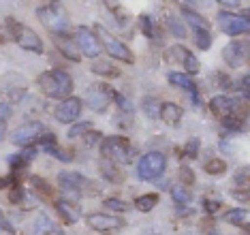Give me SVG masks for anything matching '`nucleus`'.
Here are the masks:
<instances>
[{"label": "nucleus", "instance_id": "1", "mask_svg": "<svg viewBox=\"0 0 250 235\" xmlns=\"http://www.w3.org/2000/svg\"><path fill=\"white\" fill-rule=\"evenodd\" d=\"M37 84L45 96H49V99H60V101L71 96L73 88H75L73 77L66 71H62V68H49V71L41 73Z\"/></svg>", "mask_w": 250, "mask_h": 235}, {"label": "nucleus", "instance_id": "2", "mask_svg": "<svg viewBox=\"0 0 250 235\" xmlns=\"http://www.w3.org/2000/svg\"><path fill=\"white\" fill-rule=\"evenodd\" d=\"M37 20L52 34H69V30H71V17L60 0H52V2L39 7Z\"/></svg>", "mask_w": 250, "mask_h": 235}, {"label": "nucleus", "instance_id": "3", "mask_svg": "<svg viewBox=\"0 0 250 235\" xmlns=\"http://www.w3.org/2000/svg\"><path fill=\"white\" fill-rule=\"evenodd\" d=\"M101 154H103V158L111 160L116 165H130L135 160L133 143L122 135L103 137V141H101Z\"/></svg>", "mask_w": 250, "mask_h": 235}, {"label": "nucleus", "instance_id": "4", "mask_svg": "<svg viewBox=\"0 0 250 235\" xmlns=\"http://www.w3.org/2000/svg\"><path fill=\"white\" fill-rule=\"evenodd\" d=\"M4 28H7V34L20 45L21 49L32 51V54H43L45 51L41 37H39L32 28L24 26L21 21L13 20V17H7V20H4Z\"/></svg>", "mask_w": 250, "mask_h": 235}, {"label": "nucleus", "instance_id": "5", "mask_svg": "<svg viewBox=\"0 0 250 235\" xmlns=\"http://www.w3.org/2000/svg\"><path fill=\"white\" fill-rule=\"evenodd\" d=\"M96 37H99V41H101V45H103V49L111 56L113 60L124 62V64H133V62H135V54L130 51L128 45L122 43V41H118L116 37H111V34L107 32L103 26H96Z\"/></svg>", "mask_w": 250, "mask_h": 235}, {"label": "nucleus", "instance_id": "6", "mask_svg": "<svg viewBox=\"0 0 250 235\" xmlns=\"http://www.w3.org/2000/svg\"><path fill=\"white\" fill-rule=\"evenodd\" d=\"M218 26L220 32L227 37H242L250 30V11H242V13H229V11H220L218 13Z\"/></svg>", "mask_w": 250, "mask_h": 235}, {"label": "nucleus", "instance_id": "7", "mask_svg": "<svg viewBox=\"0 0 250 235\" xmlns=\"http://www.w3.org/2000/svg\"><path fill=\"white\" fill-rule=\"evenodd\" d=\"M165 167H167V156L163 152H147L137 163V175L144 182H152L165 173Z\"/></svg>", "mask_w": 250, "mask_h": 235}, {"label": "nucleus", "instance_id": "8", "mask_svg": "<svg viewBox=\"0 0 250 235\" xmlns=\"http://www.w3.org/2000/svg\"><path fill=\"white\" fill-rule=\"evenodd\" d=\"M73 41H75L79 54L86 56V58L96 60L101 56V51H103V45H101L96 32L92 30V28H88V26H79L75 30V39H73Z\"/></svg>", "mask_w": 250, "mask_h": 235}, {"label": "nucleus", "instance_id": "9", "mask_svg": "<svg viewBox=\"0 0 250 235\" xmlns=\"http://www.w3.org/2000/svg\"><path fill=\"white\" fill-rule=\"evenodd\" d=\"M111 94H113V88L109 84H94L90 85V88L86 90V94H83V101L86 105L90 107L92 111H105L107 107H109L111 103Z\"/></svg>", "mask_w": 250, "mask_h": 235}, {"label": "nucleus", "instance_id": "10", "mask_svg": "<svg viewBox=\"0 0 250 235\" xmlns=\"http://www.w3.org/2000/svg\"><path fill=\"white\" fill-rule=\"evenodd\" d=\"M165 60H171V62L182 64L188 75H197V73L201 71V66H199L201 62H199V58L188 47H184V45H171V47L167 49V54H165Z\"/></svg>", "mask_w": 250, "mask_h": 235}, {"label": "nucleus", "instance_id": "11", "mask_svg": "<svg viewBox=\"0 0 250 235\" xmlns=\"http://www.w3.org/2000/svg\"><path fill=\"white\" fill-rule=\"evenodd\" d=\"M250 58V51H248V43L240 41V39H233L223 47V60L225 64H229L231 68H240L246 66Z\"/></svg>", "mask_w": 250, "mask_h": 235}, {"label": "nucleus", "instance_id": "12", "mask_svg": "<svg viewBox=\"0 0 250 235\" xmlns=\"http://www.w3.org/2000/svg\"><path fill=\"white\" fill-rule=\"evenodd\" d=\"M242 99H233V96H227V94H218L214 99H209V111L214 113L218 120H223L225 116H231V113H244L246 116V109L242 107Z\"/></svg>", "mask_w": 250, "mask_h": 235}, {"label": "nucleus", "instance_id": "13", "mask_svg": "<svg viewBox=\"0 0 250 235\" xmlns=\"http://www.w3.org/2000/svg\"><path fill=\"white\" fill-rule=\"evenodd\" d=\"M82 107H83V103L79 96H66V99H62L58 105H56V109H54V116L56 120H58L60 124H73V122H77L79 116H82Z\"/></svg>", "mask_w": 250, "mask_h": 235}, {"label": "nucleus", "instance_id": "14", "mask_svg": "<svg viewBox=\"0 0 250 235\" xmlns=\"http://www.w3.org/2000/svg\"><path fill=\"white\" fill-rule=\"evenodd\" d=\"M58 184H60L62 191L66 192V199L75 201V199L82 197V192H83V188H86L88 180L82 173H77V171H60L58 173Z\"/></svg>", "mask_w": 250, "mask_h": 235}, {"label": "nucleus", "instance_id": "15", "mask_svg": "<svg viewBox=\"0 0 250 235\" xmlns=\"http://www.w3.org/2000/svg\"><path fill=\"white\" fill-rule=\"evenodd\" d=\"M86 225L96 233H113L124 227V220L120 216L113 214H101V212H92L86 216Z\"/></svg>", "mask_w": 250, "mask_h": 235}, {"label": "nucleus", "instance_id": "16", "mask_svg": "<svg viewBox=\"0 0 250 235\" xmlns=\"http://www.w3.org/2000/svg\"><path fill=\"white\" fill-rule=\"evenodd\" d=\"M43 130H45V126L41 122H26V124H21V126L15 128L13 143L15 146H21V148L35 146V143L39 141V137L43 135Z\"/></svg>", "mask_w": 250, "mask_h": 235}, {"label": "nucleus", "instance_id": "17", "mask_svg": "<svg viewBox=\"0 0 250 235\" xmlns=\"http://www.w3.org/2000/svg\"><path fill=\"white\" fill-rule=\"evenodd\" d=\"M167 82L171 84L173 88H180V90H184V92H188L192 105H199V88H197V84L192 82L188 75H186V73H175V71H171L167 75Z\"/></svg>", "mask_w": 250, "mask_h": 235}, {"label": "nucleus", "instance_id": "18", "mask_svg": "<svg viewBox=\"0 0 250 235\" xmlns=\"http://www.w3.org/2000/svg\"><path fill=\"white\" fill-rule=\"evenodd\" d=\"M54 208L58 212V216L62 218L64 225H75V222L82 218V212H79V205L75 201H71V199H58V201H54Z\"/></svg>", "mask_w": 250, "mask_h": 235}, {"label": "nucleus", "instance_id": "19", "mask_svg": "<svg viewBox=\"0 0 250 235\" xmlns=\"http://www.w3.org/2000/svg\"><path fill=\"white\" fill-rule=\"evenodd\" d=\"M52 39H54V45L58 47V51L64 56L66 60H71V62L82 60V54H79L75 41H73L69 34H52Z\"/></svg>", "mask_w": 250, "mask_h": 235}, {"label": "nucleus", "instance_id": "20", "mask_svg": "<svg viewBox=\"0 0 250 235\" xmlns=\"http://www.w3.org/2000/svg\"><path fill=\"white\" fill-rule=\"evenodd\" d=\"M182 116H184V109L175 103H161V109H158V118L163 120L165 124L175 126L182 122Z\"/></svg>", "mask_w": 250, "mask_h": 235}, {"label": "nucleus", "instance_id": "21", "mask_svg": "<svg viewBox=\"0 0 250 235\" xmlns=\"http://www.w3.org/2000/svg\"><path fill=\"white\" fill-rule=\"evenodd\" d=\"M139 28L146 39H150L154 43H163V30L158 28V24L150 15H139Z\"/></svg>", "mask_w": 250, "mask_h": 235}, {"label": "nucleus", "instance_id": "22", "mask_svg": "<svg viewBox=\"0 0 250 235\" xmlns=\"http://www.w3.org/2000/svg\"><path fill=\"white\" fill-rule=\"evenodd\" d=\"M220 124H223V128L227 133L240 135L246 130V116H244V113H231V116H225L220 120Z\"/></svg>", "mask_w": 250, "mask_h": 235}, {"label": "nucleus", "instance_id": "23", "mask_svg": "<svg viewBox=\"0 0 250 235\" xmlns=\"http://www.w3.org/2000/svg\"><path fill=\"white\" fill-rule=\"evenodd\" d=\"M99 169H101V175H103L107 182H111V184H120V182H124V173L120 171V167H118L116 163H111V160L101 158Z\"/></svg>", "mask_w": 250, "mask_h": 235}, {"label": "nucleus", "instance_id": "24", "mask_svg": "<svg viewBox=\"0 0 250 235\" xmlns=\"http://www.w3.org/2000/svg\"><path fill=\"white\" fill-rule=\"evenodd\" d=\"M182 17L186 20V24H188L192 30H197V28H201V30H212V26H209V21L203 17L201 13H197L195 9H188V7H182Z\"/></svg>", "mask_w": 250, "mask_h": 235}, {"label": "nucleus", "instance_id": "25", "mask_svg": "<svg viewBox=\"0 0 250 235\" xmlns=\"http://www.w3.org/2000/svg\"><path fill=\"white\" fill-rule=\"evenodd\" d=\"M223 220L229 222L233 227H240V229H248V210L244 208H233L227 210L223 214Z\"/></svg>", "mask_w": 250, "mask_h": 235}, {"label": "nucleus", "instance_id": "26", "mask_svg": "<svg viewBox=\"0 0 250 235\" xmlns=\"http://www.w3.org/2000/svg\"><path fill=\"white\" fill-rule=\"evenodd\" d=\"M165 24H167V28H169V32L173 34V37H178V39H186L188 37V28H186V24L180 20L175 13H165Z\"/></svg>", "mask_w": 250, "mask_h": 235}, {"label": "nucleus", "instance_id": "27", "mask_svg": "<svg viewBox=\"0 0 250 235\" xmlns=\"http://www.w3.org/2000/svg\"><path fill=\"white\" fill-rule=\"evenodd\" d=\"M90 71L94 73V75L99 77H107V79H113V77H120V68L116 64H111V62L107 60H96L92 66H90Z\"/></svg>", "mask_w": 250, "mask_h": 235}, {"label": "nucleus", "instance_id": "28", "mask_svg": "<svg viewBox=\"0 0 250 235\" xmlns=\"http://www.w3.org/2000/svg\"><path fill=\"white\" fill-rule=\"evenodd\" d=\"M158 201H161V197H158V192H146L141 194V197L135 199V210L137 212H152L158 205Z\"/></svg>", "mask_w": 250, "mask_h": 235}, {"label": "nucleus", "instance_id": "29", "mask_svg": "<svg viewBox=\"0 0 250 235\" xmlns=\"http://www.w3.org/2000/svg\"><path fill=\"white\" fill-rule=\"evenodd\" d=\"M32 233L35 235H49V233H58V229H56L52 218H47V216H39V218L35 220V227H32Z\"/></svg>", "mask_w": 250, "mask_h": 235}, {"label": "nucleus", "instance_id": "30", "mask_svg": "<svg viewBox=\"0 0 250 235\" xmlns=\"http://www.w3.org/2000/svg\"><path fill=\"white\" fill-rule=\"evenodd\" d=\"M43 152H47V154H52L54 158H58V160H62V163H71L73 160V154L71 150H62V148L58 146V143H52V146H45V148H41Z\"/></svg>", "mask_w": 250, "mask_h": 235}, {"label": "nucleus", "instance_id": "31", "mask_svg": "<svg viewBox=\"0 0 250 235\" xmlns=\"http://www.w3.org/2000/svg\"><path fill=\"white\" fill-rule=\"evenodd\" d=\"M192 39H195V45L201 51H208L209 47H212V34H209V30L197 28V30H192Z\"/></svg>", "mask_w": 250, "mask_h": 235}, {"label": "nucleus", "instance_id": "32", "mask_svg": "<svg viewBox=\"0 0 250 235\" xmlns=\"http://www.w3.org/2000/svg\"><path fill=\"white\" fill-rule=\"evenodd\" d=\"M103 205L109 212H116V214H124V212L130 210V203L122 201V199H116V197H107L105 201H103Z\"/></svg>", "mask_w": 250, "mask_h": 235}, {"label": "nucleus", "instance_id": "33", "mask_svg": "<svg viewBox=\"0 0 250 235\" xmlns=\"http://www.w3.org/2000/svg\"><path fill=\"white\" fill-rule=\"evenodd\" d=\"M171 199L178 205H188L192 201V194L186 191V186H173L171 188Z\"/></svg>", "mask_w": 250, "mask_h": 235}, {"label": "nucleus", "instance_id": "34", "mask_svg": "<svg viewBox=\"0 0 250 235\" xmlns=\"http://www.w3.org/2000/svg\"><path fill=\"white\" fill-rule=\"evenodd\" d=\"M203 169H206V173H209V175H223V173H227V163L223 158H212V160H208Z\"/></svg>", "mask_w": 250, "mask_h": 235}, {"label": "nucleus", "instance_id": "35", "mask_svg": "<svg viewBox=\"0 0 250 235\" xmlns=\"http://www.w3.org/2000/svg\"><path fill=\"white\" fill-rule=\"evenodd\" d=\"M30 184H32V188L41 194V197H45V199H49L52 197V188H49V184L43 180V177H39V175H32L30 177Z\"/></svg>", "mask_w": 250, "mask_h": 235}, {"label": "nucleus", "instance_id": "36", "mask_svg": "<svg viewBox=\"0 0 250 235\" xmlns=\"http://www.w3.org/2000/svg\"><path fill=\"white\" fill-rule=\"evenodd\" d=\"M83 146L90 148V150H94V148H99L101 146V141H103V135L99 133V130H94V128H90L88 133H83Z\"/></svg>", "mask_w": 250, "mask_h": 235}, {"label": "nucleus", "instance_id": "37", "mask_svg": "<svg viewBox=\"0 0 250 235\" xmlns=\"http://www.w3.org/2000/svg\"><path fill=\"white\" fill-rule=\"evenodd\" d=\"M101 2H103V4H105V7H107V9H109V11H111V13H113V15H116V20H118V21H120V24H126L128 15H126V11H124V9L120 7V4H116V2H113V0H101Z\"/></svg>", "mask_w": 250, "mask_h": 235}, {"label": "nucleus", "instance_id": "38", "mask_svg": "<svg viewBox=\"0 0 250 235\" xmlns=\"http://www.w3.org/2000/svg\"><path fill=\"white\" fill-rule=\"evenodd\" d=\"M92 128V122H73L71 128H69V139H77V137H82L83 133H88V130Z\"/></svg>", "mask_w": 250, "mask_h": 235}, {"label": "nucleus", "instance_id": "39", "mask_svg": "<svg viewBox=\"0 0 250 235\" xmlns=\"http://www.w3.org/2000/svg\"><path fill=\"white\" fill-rule=\"evenodd\" d=\"M158 109H161V103L154 96H146L144 99V111L147 118H158Z\"/></svg>", "mask_w": 250, "mask_h": 235}, {"label": "nucleus", "instance_id": "40", "mask_svg": "<svg viewBox=\"0 0 250 235\" xmlns=\"http://www.w3.org/2000/svg\"><path fill=\"white\" fill-rule=\"evenodd\" d=\"M233 88L242 94V101H248L250 99V75L248 73L242 79H237V84H233Z\"/></svg>", "mask_w": 250, "mask_h": 235}, {"label": "nucleus", "instance_id": "41", "mask_svg": "<svg viewBox=\"0 0 250 235\" xmlns=\"http://www.w3.org/2000/svg\"><path fill=\"white\" fill-rule=\"evenodd\" d=\"M26 199V191H24V186L20 184V182H15L13 188H11V192H9V201L13 203V205H20L21 201Z\"/></svg>", "mask_w": 250, "mask_h": 235}, {"label": "nucleus", "instance_id": "42", "mask_svg": "<svg viewBox=\"0 0 250 235\" xmlns=\"http://www.w3.org/2000/svg\"><path fill=\"white\" fill-rule=\"evenodd\" d=\"M111 101L116 103V105L120 107V109H122L124 113H130V111H133V105H130V101H128L126 96L122 94V92H118V90H113V94H111Z\"/></svg>", "mask_w": 250, "mask_h": 235}, {"label": "nucleus", "instance_id": "43", "mask_svg": "<svg viewBox=\"0 0 250 235\" xmlns=\"http://www.w3.org/2000/svg\"><path fill=\"white\" fill-rule=\"evenodd\" d=\"M7 163H9V167L13 169V171H21V169H26L28 165H30L24 156H21L20 152H18V154H13V156H9V158H7Z\"/></svg>", "mask_w": 250, "mask_h": 235}, {"label": "nucleus", "instance_id": "44", "mask_svg": "<svg viewBox=\"0 0 250 235\" xmlns=\"http://www.w3.org/2000/svg\"><path fill=\"white\" fill-rule=\"evenodd\" d=\"M199 150H201V141L199 139H188L186 141V146H184V156L186 158H197Z\"/></svg>", "mask_w": 250, "mask_h": 235}, {"label": "nucleus", "instance_id": "45", "mask_svg": "<svg viewBox=\"0 0 250 235\" xmlns=\"http://www.w3.org/2000/svg\"><path fill=\"white\" fill-rule=\"evenodd\" d=\"M180 180H182V184H184V186H192V184H195V173H192V169L190 167H182L180 169Z\"/></svg>", "mask_w": 250, "mask_h": 235}, {"label": "nucleus", "instance_id": "46", "mask_svg": "<svg viewBox=\"0 0 250 235\" xmlns=\"http://www.w3.org/2000/svg\"><path fill=\"white\" fill-rule=\"evenodd\" d=\"M180 2L188 9H208L212 4V0H180Z\"/></svg>", "mask_w": 250, "mask_h": 235}, {"label": "nucleus", "instance_id": "47", "mask_svg": "<svg viewBox=\"0 0 250 235\" xmlns=\"http://www.w3.org/2000/svg\"><path fill=\"white\" fill-rule=\"evenodd\" d=\"M203 212H206V214H216V212L220 210V201H216V199H203Z\"/></svg>", "mask_w": 250, "mask_h": 235}, {"label": "nucleus", "instance_id": "48", "mask_svg": "<svg viewBox=\"0 0 250 235\" xmlns=\"http://www.w3.org/2000/svg\"><path fill=\"white\" fill-rule=\"evenodd\" d=\"M11 116H13V107L7 105V103H0V122L9 120Z\"/></svg>", "mask_w": 250, "mask_h": 235}, {"label": "nucleus", "instance_id": "49", "mask_svg": "<svg viewBox=\"0 0 250 235\" xmlns=\"http://www.w3.org/2000/svg\"><path fill=\"white\" fill-rule=\"evenodd\" d=\"M216 77H218V85H220L223 90H231V88H233V84H231L233 79H231V77H227L225 73H218Z\"/></svg>", "mask_w": 250, "mask_h": 235}, {"label": "nucleus", "instance_id": "50", "mask_svg": "<svg viewBox=\"0 0 250 235\" xmlns=\"http://www.w3.org/2000/svg\"><path fill=\"white\" fill-rule=\"evenodd\" d=\"M235 184H237V186H244V188L248 186V169H246V167L240 171V175L235 173Z\"/></svg>", "mask_w": 250, "mask_h": 235}, {"label": "nucleus", "instance_id": "51", "mask_svg": "<svg viewBox=\"0 0 250 235\" xmlns=\"http://www.w3.org/2000/svg\"><path fill=\"white\" fill-rule=\"evenodd\" d=\"M216 2H220L227 9H237L242 4V0H216Z\"/></svg>", "mask_w": 250, "mask_h": 235}, {"label": "nucleus", "instance_id": "52", "mask_svg": "<svg viewBox=\"0 0 250 235\" xmlns=\"http://www.w3.org/2000/svg\"><path fill=\"white\" fill-rule=\"evenodd\" d=\"M233 197H235V199H242L244 203H248V191H233Z\"/></svg>", "mask_w": 250, "mask_h": 235}, {"label": "nucleus", "instance_id": "53", "mask_svg": "<svg viewBox=\"0 0 250 235\" xmlns=\"http://www.w3.org/2000/svg\"><path fill=\"white\" fill-rule=\"evenodd\" d=\"M9 184H15L13 177H4V175H0V188H7Z\"/></svg>", "mask_w": 250, "mask_h": 235}, {"label": "nucleus", "instance_id": "54", "mask_svg": "<svg viewBox=\"0 0 250 235\" xmlns=\"http://www.w3.org/2000/svg\"><path fill=\"white\" fill-rule=\"evenodd\" d=\"M2 231H11V225L2 218V216H0V233H2Z\"/></svg>", "mask_w": 250, "mask_h": 235}, {"label": "nucleus", "instance_id": "55", "mask_svg": "<svg viewBox=\"0 0 250 235\" xmlns=\"http://www.w3.org/2000/svg\"><path fill=\"white\" fill-rule=\"evenodd\" d=\"M4 137H7V124H4V122H0V141H2Z\"/></svg>", "mask_w": 250, "mask_h": 235}, {"label": "nucleus", "instance_id": "56", "mask_svg": "<svg viewBox=\"0 0 250 235\" xmlns=\"http://www.w3.org/2000/svg\"><path fill=\"white\" fill-rule=\"evenodd\" d=\"M7 43V37H4V32H2V28H0V45H4Z\"/></svg>", "mask_w": 250, "mask_h": 235}]
</instances>
